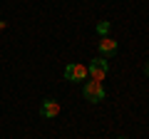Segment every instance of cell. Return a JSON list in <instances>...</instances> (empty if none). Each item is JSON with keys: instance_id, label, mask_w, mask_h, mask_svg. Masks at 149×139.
Here are the masks:
<instances>
[{"instance_id": "1", "label": "cell", "mask_w": 149, "mask_h": 139, "mask_svg": "<svg viewBox=\"0 0 149 139\" xmlns=\"http://www.w3.org/2000/svg\"><path fill=\"white\" fill-rule=\"evenodd\" d=\"M82 95H85L87 102L97 104V102L104 99V85H102L100 80H87V82H85V90H82Z\"/></svg>"}, {"instance_id": "2", "label": "cell", "mask_w": 149, "mask_h": 139, "mask_svg": "<svg viewBox=\"0 0 149 139\" xmlns=\"http://www.w3.org/2000/svg\"><path fill=\"white\" fill-rule=\"evenodd\" d=\"M107 72H109V65H107V60H104V57L92 60V62H90V67H87V75H90L92 80H100V82L107 77Z\"/></svg>"}, {"instance_id": "3", "label": "cell", "mask_w": 149, "mask_h": 139, "mask_svg": "<svg viewBox=\"0 0 149 139\" xmlns=\"http://www.w3.org/2000/svg\"><path fill=\"white\" fill-rule=\"evenodd\" d=\"M85 77H87V67H85V65L70 62L67 67H65V80H70V82H82Z\"/></svg>"}, {"instance_id": "4", "label": "cell", "mask_w": 149, "mask_h": 139, "mask_svg": "<svg viewBox=\"0 0 149 139\" xmlns=\"http://www.w3.org/2000/svg\"><path fill=\"white\" fill-rule=\"evenodd\" d=\"M40 114H42L45 119H52L60 114V102L57 99H45L42 104H40Z\"/></svg>"}, {"instance_id": "5", "label": "cell", "mask_w": 149, "mask_h": 139, "mask_svg": "<svg viewBox=\"0 0 149 139\" xmlns=\"http://www.w3.org/2000/svg\"><path fill=\"white\" fill-rule=\"evenodd\" d=\"M117 55V40L102 38L100 40V57H114Z\"/></svg>"}, {"instance_id": "6", "label": "cell", "mask_w": 149, "mask_h": 139, "mask_svg": "<svg viewBox=\"0 0 149 139\" xmlns=\"http://www.w3.org/2000/svg\"><path fill=\"white\" fill-rule=\"evenodd\" d=\"M97 32H100V35H102V38H107V32H109V22H100V25H97Z\"/></svg>"}, {"instance_id": "7", "label": "cell", "mask_w": 149, "mask_h": 139, "mask_svg": "<svg viewBox=\"0 0 149 139\" xmlns=\"http://www.w3.org/2000/svg\"><path fill=\"white\" fill-rule=\"evenodd\" d=\"M147 75H149V65H147Z\"/></svg>"}, {"instance_id": "8", "label": "cell", "mask_w": 149, "mask_h": 139, "mask_svg": "<svg viewBox=\"0 0 149 139\" xmlns=\"http://www.w3.org/2000/svg\"><path fill=\"white\" fill-rule=\"evenodd\" d=\"M119 139H129V137H119Z\"/></svg>"}]
</instances>
